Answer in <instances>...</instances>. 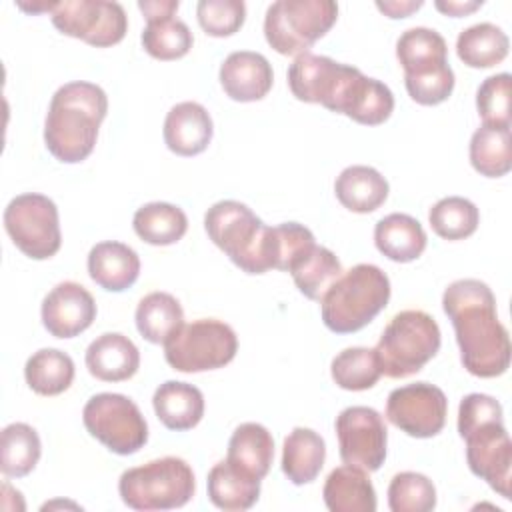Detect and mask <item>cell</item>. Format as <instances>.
Masks as SVG:
<instances>
[{"label":"cell","instance_id":"cell-13","mask_svg":"<svg viewBox=\"0 0 512 512\" xmlns=\"http://www.w3.org/2000/svg\"><path fill=\"white\" fill-rule=\"evenodd\" d=\"M448 414V398L430 382H414L394 388L386 400V418L412 438H432L442 432Z\"/></svg>","mask_w":512,"mask_h":512},{"label":"cell","instance_id":"cell-7","mask_svg":"<svg viewBox=\"0 0 512 512\" xmlns=\"http://www.w3.org/2000/svg\"><path fill=\"white\" fill-rule=\"evenodd\" d=\"M332 0H276L264 16L266 42L282 56H300L336 22Z\"/></svg>","mask_w":512,"mask_h":512},{"label":"cell","instance_id":"cell-19","mask_svg":"<svg viewBox=\"0 0 512 512\" xmlns=\"http://www.w3.org/2000/svg\"><path fill=\"white\" fill-rule=\"evenodd\" d=\"M140 366L136 344L120 332H104L86 348V368L102 382L132 378Z\"/></svg>","mask_w":512,"mask_h":512},{"label":"cell","instance_id":"cell-35","mask_svg":"<svg viewBox=\"0 0 512 512\" xmlns=\"http://www.w3.org/2000/svg\"><path fill=\"white\" fill-rule=\"evenodd\" d=\"M24 378L32 392L58 396L66 392L74 380V360L58 348H42L26 360Z\"/></svg>","mask_w":512,"mask_h":512},{"label":"cell","instance_id":"cell-25","mask_svg":"<svg viewBox=\"0 0 512 512\" xmlns=\"http://www.w3.org/2000/svg\"><path fill=\"white\" fill-rule=\"evenodd\" d=\"M206 486L210 502L226 512L248 510L260 496V478L246 474L228 460H220L210 468Z\"/></svg>","mask_w":512,"mask_h":512},{"label":"cell","instance_id":"cell-16","mask_svg":"<svg viewBox=\"0 0 512 512\" xmlns=\"http://www.w3.org/2000/svg\"><path fill=\"white\" fill-rule=\"evenodd\" d=\"M40 316L54 338H74L92 326L96 302L82 284L66 280L44 296Z\"/></svg>","mask_w":512,"mask_h":512},{"label":"cell","instance_id":"cell-48","mask_svg":"<svg viewBox=\"0 0 512 512\" xmlns=\"http://www.w3.org/2000/svg\"><path fill=\"white\" fill-rule=\"evenodd\" d=\"M482 4H484L482 0H464V2L462 0H436L434 2L436 10H440L446 16H454V18L466 16L474 10H478Z\"/></svg>","mask_w":512,"mask_h":512},{"label":"cell","instance_id":"cell-18","mask_svg":"<svg viewBox=\"0 0 512 512\" xmlns=\"http://www.w3.org/2000/svg\"><path fill=\"white\" fill-rule=\"evenodd\" d=\"M162 134L170 152L178 156H196L208 148L214 126L202 104L186 100L170 108Z\"/></svg>","mask_w":512,"mask_h":512},{"label":"cell","instance_id":"cell-27","mask_svg":"<svg viewBox=\"0 0 512 512\" xmlns=\"http://www.w3.org/2000/svg\"><path fill=\"white\" fill-rule=\"evenodd\" d=\"M326 460L324 438L312 428L296 426L284 438L282 446V472L296 484H310L318 478Z\"/></svg>","mask_w":512,"mask_h":512},{"label":"cell","instance_id":"cell-1","mask_svg":"<svg viewBox=\"0 0 512 512\" xmlns=\"http://www.w3.org/2000/svg\"><path fill=\"white\" fill-rule=\"evenodd\" d=\"M442 308L454 326L464 368L478 378L504 374L510 366V336L498 320L496 298L488 284L476 278L448 284Z\"/></svg>","mask_w":512,"mask_h":512},{"label":"cell","instance_id":"cell-33","mask_svg":"<svg viewBox=\"0 0 512 512\" xmlns=\"http://www.w3.org/2000/svg\"><path fill=\"white\" fill-rule=\"evenodd\" d=\"M134 232L152 246L178 242L188 230V218L180 206L170 202H148L134 212Z\"/></svg>","mask_w":512,"mask_h":512},{"label":"cell","instance_id":"cell-10","mask_svg":"<svg viewBox=\"0 0 512 512\" xmlns=\"http://www.w3.org/2000/svg\"><path fill=\"white\" fill-rule=\"evenodd\" d=\"M82 422L90 436L120 456L134 454L148 442V424L136 402L124 394H94L84 404Z\"/></svg>","mask_w":512,"mask_h":512},{"label":"cell","instance_id":"cell-30","mask_svg":"<svg viewBox=\"0 0 512 512\" xmlns=\"http://www.w3.org/2000/svg\"><path fill=\"white\" fill-rule=\"evenodd\" d=\"M510 40L492 22H478L462 30L456 38V54L470 68H490L508 56Z\"/></svg>","mask_w":512,"mask_h":512},{"label":"cell","instance_id":"cell-3","mask_svg":"<svg viewBox=\"0 0 512 512\" xmlns=\"http://www.w3.org/2000/svg\"><path fill=\"white\" fill-rule=\"evenodd\" d=\"M390 300V280L374 264H356L320 300L322 322L336 334H352L370 324Z\"/></svg>","mask_w":512,"mask_h":512},{"label":"cell","instance_id":"cell-4","mask_svg":"<svg viewBox=\"0 0 512 512\" xmlns=\"http://www.w3.org/2000/svg\"><path fill=\"white\" fill-rule=\"evenodd\" d=\"M208 238L246 274L272 270L270 226H266L246 204L220 200L204 214Z\"/></svg>","mask_w":512,"mask_h":512},{"label":"cell","instance_id":"cell-44","mask_svg":"<svg viewBox=\"0 0 512 512\" xmlns=\"http://www.w3.org/2000/svg\"><path fill=\"white\" fill-rule=\"evenodd\" d=\"M404 84L414 102L422 106H436L448 100V96L452 94L454 72L450 66H446L422 76H404Z\"/></svg>","mask_w":512,"mask_h":512},{"label":"cell","instance_id":"cell-14","mask_svg":"<svg viewBox=\"0 0 512 512\" xmlns=\"http://www.w3.org/2000/svg\"><path fill=\"white\" fill-rule=\"evenodd\" d=\"M356 72V66L304 52L288 68V86L298 100L322 104L326 110L338 114L342 96Z\"/></svg>","mask_w":512,"mask_h":512},{"label":"cell","instance_id":"cell-17","mask_svg":"<svg viewBox=\"0 0 512 512\" xmlns=\"http://www.w3.org/2000/svg\"><path fill=\"white\" fill-rule=\"evenodd\" d=\"M218 78L228 98L236 102H256L270 92L274 72L264 54L238 50L224 58Z\"/></svg>","mask_w":512,"mask_h":512},{"label":"cell","instance_id":"cell-12","mask_svg":"<svg viewBox=\"0 0 512 512\" xmlns=\"http://www.w3.org/2000/svg\"><path fill=\"white\" fill-rule=\"evenodd\" d=\"M338 452L344 464L376 472L386 460L388 430L384 418L370 406H348L334 422Z\"/></svg>","mask_w":512,"mask_h":512},{"label":"cell","instance_id":"cell-43","mask_svg":"<svg viewBox=\"0 0 512 512\" xmlns=\"http://www.w3.org/2000/svg\"><path fill=\"white\" fill-rule=\"evenodd\" d=\"M196 16L208 36L224 38L242 28L246 20V4L242 0H200Z\"/></svg>","mask_w":512,"mask_h":512},{"label":"cell","instance_id":"cell-41","mask_svg":"<svg viewBox=\"0 0 512 512\" xmlns=\"http://www.w3.org/2000/svg\"><path fill=\"white\" fill-rule=\"evenodd\" d=\"M512 78L508 72L488 76L476 92V108L482 124L510 126Z\"/></svg>","mask_w":512,"mask_h":512},{"label":"cell","instance_id":"cell-40","mask_svg":"<svg viewBox=\"0 0 512 512\" xmlns=\"http://www.w3.org/2000/svg\"><path fill=\"white\" fill-rule=\"evenodd\" d=\"M436 506V488L420 472H400L388 486V508L392 512H430Z\"/></svg>","mask_w":512,"mask_h":512},{"label":"cell","instance_id":"cell-28","mask_svg":"<svg viewBox=\"0 0 512 512\" xmlns=\"http://www.w3.org/2000/svg\"><path fill=\"white\" fill-rule=\"evenodd\" d=\"M394 110V94L392 90L362 72L350 82L346 96L340 106V114L352 118L364 126H378L390 118Z\"/></svg>","mask_w":512,"mask_h":512},{"label":"cell","instance_id":"cell-42","mask_svg":"<svg viewBox=\"0 0 512 512\" xmlns=\"http://www.w3.org/2000/svg\"><path fill=\"white\" fill-rule=\"evenodd\" d=\"M272 234V268L290 272L294 262L314 248V234L298 222H284L270 228Z\"/></svg>","mask_w":512,"mask_h":512},{"label":"cell","instance_id":"cell-32","mask_svg":"<svg viewBox=\"0 0 512 512\" xmlns=\"http://www.w3.org/2000/svg\"><path fill=\"white\" fill-rule=\"evenodd\" d=\"M136 328L152 344H164L182 324L184 310L168 292H150L136 306Z\"/></svg>","mask_w":512,"mask_h":512},{"label":"cell","instance_id":"cell-46","mask_svg":"<svg viewBox=\"0 0 512 512\" xmlns=\"http://www.w3.org/2000/svg\"><path fill=\"white\" fill-rule=\"evenodd\" d=\"M178 6H180L178 0H140L138 2V8L142 10L146 20L176 16Z\"/></svg>","mask_w":512,"mask_h":512},{"label":"cell","instance_id":"cell-36","mask_svg":"<svg viewBox=\"0 0 512 512\" xmlns=\"http://www.w3.org/2000/svg\"><path fill=\"white\" fill-rule=\"evenodd\" d=\"M42 454L38 432L26 422H12L0 434V470L8 478L30 474Z\"/></svg>","mask_w":512,"mask_h":512},{"label":"cell","instance_id":"cell-31","mask_svg":"<svg viewBox=\"0 0 512 512\" xmlns=\"http://www.w3.org/2000/svg\"><path fill=\"white\" fill-rule=\"evenodd\" d=\"M470 164L486 178H500L512 168L510 126L482 124L470 138Z\"/></svg>","mask_w":512,"mask_h":512},{"label":"cell","instance_id":"cell-11","mask_svg":"<svg viewBox=\"0 0 512 512\" xmlns=\"http://www.w3.org/2000/svg\"><path fill=\"white\" fill-rule=\"evenodd\" d=\"M52 24L66 36L80 38L90 46L118 44L128 30V16L120 2L110 0H64L52 12Z\"/></svg>","mask_w":512,"mask_h":512},{"label":"cell","instance_id":"cell-24","mask_svg":"<svg viewBox=\"0 0 512 512\" xmlns=\"http://www.w3.org/2000/svg\"><path fill=\"white\" fill-rule=\"evenodd\" d=\"M388 190V180L376 168L364 164L344 168L334 182L338 202L356 214L378 210L386 202Z\"/></svg>","mask_w":512,"mask_h":512},{"label":"cell","instance_id":"cell-15","mask_svg":"<svg viewBox=\"0 0 512 512\" xmlns=\"http://www.w3.org/2000/svg\"><path fill=\"white\" fill-rule=\"evenodd\" d=\"M466 442V462L474 476L482 478L494 492L510 500L512 482V442L504 420H488L462 436Z\"/></svg>","mask_w":512,"mask_h":512},{"label":"cell","instance_id":"cell-45","mask_svg":"<svg viewBox=\"0 0 512 512\" xmlns=\"http://www.w3.org/2000/svg\"><path fill=\"white\" fill-rule=\"evenodd\" d=\"M488 420H504L502 406L496 398L480 392H472L462 398L458 406V434L460 438L474 426Z\"/></svg>","mask_w":512,"mask_h":512},{"label":"cell","instance_id":"cell-47","mask_svg":"<svg viewBox=\"0 0 512 512\" xmlns=\"http://www.w3.org/2000/svg\"><path fill=\"white\" fill-rule=\"evenodd\" d=\"M422 6V0H378L376 8L380 12H384L388 18H406L410 16L414 10H418Z\"/></svg>","mask_w":512,"mask_h":512},{"label":"cell","instance_id":"cell-29","mask_svg":"<svg viewBox=\"0 0 512 512\" xmlns=\"http://www.w3.org/2000/svg\"><path fill=\"white\" fill-rule=\"evenodd\" d=\"M274 458V438L266 426L258 422L240 424L228 442L226 460L254 478H264L270 472Z\"/></svg>","mask_w":512,"mask_h":512},{"label":"cell","instance_id":"cell-22","mask_svg":"<svg viewBox=\"0 0 512 512\" xmlns=\"http://www.w3.org/2000/svg\"><path fill=\"white\" fill-rule=\"evenodd\" d=\"M330 512H374L376 492L366 470L352 464L334 468L322 488Z\"/></svg>","mask_w":512,"mask_h":512},{"label":"cell","instance_id":"cell-6","mask_svg":"<svg viewBox=\"0 0 512 512\" xmlns=\"http://www.w3.org/2000/svg\"><path fill=\"white\" fill-rule=\"evenodd\" d=\"M440 328L424 310H402L384 328L376 352L382 374L408 378L424 368L440 350Z\"/></svg>","mask_w":512,"mask_h":512},{"label":"cell","instance_id":"cell-23","mask_svg":"<svg viewBox=\"0 0 512 512\" xmlns=\"http://www.w3.org/2000/svg\"><path fill=\"white\" fill-rule=\"evenodd\" d=\"M396 58L404 68V76H422L450 66L446 40L426 26H414L400 34Z\"/></svg>","mask_w":512,"mask_h":512},{"label":"cell","instance_id":"cell-49","mask_svg":"<svg viewBox=\"0 0 512 512\" xmlns=\"http://www.w3.org/2000/svg\"><path fill=\"white\" fill-rule=\"evenodd\" d=\"M16 6L20 8V10H24V12H32V14H40V12H54L56 10V6H58V2H48V0H38V2H32V4H28V2H16Z\"/></svg>","mask_w":512,"mask_h":512},{"label":"cell","instance_id":"cell-26","mask_svg":"<svg viewBox=\"0 0 512 512\" xmlns=\"http://www.w3.org/2000/svg\"><path fill=\"white\" fill-rule=\"evenodd\" d=\"M426 232L410 214L392 212L376 222L374 244L392 262H412L426 248Z\"/></svg>","mask_w":512,"mask_h":512},{"label":"cell","instance_id":"cell-5","mask_svg":"<svg viewBox=\"0 0 512 512\" xmlns=\"http://www.w3.org/2000/svg\"><path fill=\"white\" fill-rule=\"evenodd\" d=\"M194 490L196 478L190 464L176 456L128 468L118 480L122 502L140 512L182 508L192 500Z\"/></svg>","mask_w":512,"mask_h":512},{"label":"cell","instance_id":"cell-21","mask_svg":"<svg viewBox=\"0 0 512 512\" xmlns=\"http://www.w3.org/2000/svg\"><path fill=\"white\" fill-rule=\"evenodd\" d=\"M152 406L158 420L168 430L184 432L194 428L202 420L204 394L200 392V388L188 382L166 380L154 390Z\"/></svg>","mask_w":512,"mask_h":512},{"label":"cell","instance_id":"cell-37","mask_svg":"<svg viewBox=\"0 0 512 512\" xmlns=\"http://www.w3.org/2000/svg\"><path fill=\"white\" fill-rule=\"evenodd\" d=\"M330 374L336 386H340L342 390L360 392L372 388L382 376V366L376 348H344L332 358Z\"/></svg>","mask_w":512,"mask_h":512},{"label":"cell","instance_id":"cell-8","mask_svg":"<svg viewBox=\"0 0 512 512\" xmlns=\"http://www.w3.org/2000/svg\"><path fill=\"white\" fill-rule=\"evenodd\" d=\"M238 352L232 326L216 318H200L182 324L166 342L164 358L178 372H206L226 366Z\"/></svg>","mask_w":512,"mask_h":512},{"label":"cell","instance_id":"cell-38","mask_svg":"<svg viewBox=\"0 0 512 512\" xmlns=\"http://www.w3.org/2000/svg\"><path fill=\"white\" fill-rule=\"evenodd\" d=\"M194 36L186 22L176 16L146 20L142 46L156 60H178L190 52Z\"/></svg>","mask_w":512,"mask_h":512},{"label":"cell","instance_id":"cell-2","mask_svg":"<svg viewBox=\"0 0 512 512\" xmlns=\"http://www.w3.org/2000/svg\"><path fill=\"white\" fill-rule=\"evenodd\" d=\"M106 112L108 96L98 84L76 80L60 86L44 120L48 152L64 164L86 160L96 146L98 128Z\"/></svg>","mask_w":512,"mask_h":512},{"label":"cell","instance_id":"cell-39","mask_svg":"<svg viewBox=\"0 0 512 512\" xmlns=\"http://www.w3.org/2000/svg\"><path fill=\"white\" fill-rule=\"evenodd\" d=\"M432 230L444 240H464L472 236L480 222V212L474 202L462 196L440 198L428 212Z\"/></svg>","mask_w":512,"mask_h":512},{"label":"cell","instance_id":"cell-34","mask_svg":"<svg viewBox=\"0 0 512 512\" xmlns=\"http://www.w3.org/2000/svg\"><path fill=\"white\" fill-rule=\"evenodd\" d=\"M342 264L338 256L326 248L314 244L302 258L294 262L290 274L296 288L310 300H322L332 284L342 276Z\"/></svg>","mask_w":512,"mask_h":512},{"label":"cell","instance_id":"cell-20","mask_svg":"<svg viewBox=\"0 0 512 512\" xmlns=\"http://www.w3.org/2000/svg\"><path fill=\"white\" fill-rule=\"evenodd\" d=\"M88 274L100 288L122 292L138 280L140 258L136 250L124 242H98L88 252Z\"/></svg>","mask_w":512,"mask_h":512},{"label":"cell","instance_id":"cell-9","mask_svg":"<svg viewBox=\"0 0 512 512\" xmlns=\"http://www.w3.org/2000/svg\"><path fill=\"white\" fill-rule=\"evenodd\" d=\"M4 228L14 246L32 260L52 258L62 244L56 204L38 192H26L4 208Z\"/></svg>","mask_w":512,"mask_h":512}]
</instances>
